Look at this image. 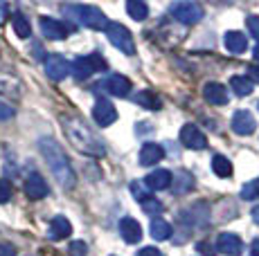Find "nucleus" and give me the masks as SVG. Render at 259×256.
I'll return each mask as SVG.
<instances>
[{
	"instance_id": "nucleus-1",
	"label": "nucleus",
	"mask_w": 259,
	"mask_h": 256,
	"mask_svg": "<svg viewBox=\"0 0 259 256\" xmlns=\"http://www.w3.org/2000/svg\"><path fill=\"white\" fill-rule=\"evenodd\" d=\"M38 151H41L43 160L48 162L52 175L59 180V184L63 189H72L77 184V175H74V169L68 160V155L63 153V149L52 140V137H41L38 140Z\"/></svg>"
},
{
	"instance_id": "nucleus-2",
	"label": "nucleus",
	"mask_w": 259,
	"mask_h": 256,
	"mask_svg": "<svg viewBox=\"0 0 259 256\" xmlns=\"http://www.w3.org/2000/svg\"><path fill=\"white\" fill-rule=\"evenodd\" d=\"M61 124H63L66 137L70 140V144L77 151H81V153H86V155H93V157L106 155V146H104V142L99 140V137L95 135V133L83 124L79 117H61Z\"/></svg>"
},
{
	"instance_id": "nucleus-3",
	"label": "nucleus",
	"mask_w": 259,
	"mask_h": 256,
	"mask_svg": "<svg viewBox=\"0 0 259 256\" xmlns=\"http://www.w3.org/2000/svg\"><path fill=\"white\" fill-rule=\"evenodd\" d=\"M63 14L72 16L77 23L91 27V29H106L108 27V18L104 16L102 9L93 7V5H66Z\"/></svg>"
},
{
	"instance_id": "nucleus-4",
	"label": "nucleus",
	"mask_w": 259,
	"mask_h": 256,
	"mask_svg": "<svg viewBox=\"0 0 259 256\" xmlns=\"http://www.w3.org/2000/svg\"><path fill=\"white\" fill-rule=\"evenodd\" d=\"M169 14L183 25H196L203 18V7L192 0H178V3L169 5Z\"/></svg>"
},
{
	"instance_id": "nucleus-5",
	"label": "nucleus",
	"mask_w": 259,
	"mask_h": 256,
	"mask_svg": "<svg viewBox=\"0 0 259 256\" xmlns=\"http://www.w3.org/2000/svg\"><path fill=\"white\" fill-rule=\"evenodd\" d=\"M106 70V61H104L99 54H88V56H79L74 58V63L70 66V72L77 81H83V79L93 77L95 72Z\"/></svg>"
},
{
	"instance_id": "nucleus-6",
	"label": "nucleus",
	"mask_w": 259,
	"mask_h": 256,
	"mask_svg": "<svg viewBox=\"0 0 259 256\" xmlns=\"http://www.w3.org/2000/svg\"><path fill=\"white\" fill-rule=\"evenodd\" d=\"M106 36H108V41H111V45L117 47L122 54H126V56L136 54V43H133V36H131V32H128L124 25H119V23H108Z\"/></svg>"
},
{
	"instance_id": "nucleus-7",
	"label": "nucleus",
	"mask_w": 259,
	"mask_h": 256,
	"mask_svg": "<svg viewBox=\"0 0 259 256\" xmlns=\"http://www.w3.org/2000/svg\"><path fill=\"white\" fill-rule=\"evenodd\" d=\"M46 72L52 81H63V79L70 75V63L61 54H50L46 58Z\"/></svg>"
},
{
	"instance_id": "nucleus-8",
	"label": "nucleus",
	"mask_w": 259,
	"mask_h": 256,
	"mask_svg": "<svg viewBox=\"0 0 259 256\" xmlns=\"http://www.w3.org/2000/svg\"><path fill=\"white\" fill-rule=\"evenodd\" d=\"M181 142L185 149H192V151H203L207 146V137L203 135L201 131H198L194 124H187L183 126L181 131Z\"/></svg>"
},
{
	"instance_id": "nucleus-9",
	"label": "nucleus",
	"mask_w": 259,
	"mask_h": 256,
	"mask_svg": "<svg viewBox=\"0 0 259 256\" xmlns=\"http://www.w3.org/2000/svg\"><path fill=\"white\" fill-rule=\"evenodd\" d=\"M41 32L43 36L52 38V41H61L70 34V27L66 23L57 21V18H50V16H41Z\"/></svg>"
},
{
	"instance_id": "nucleus-10",
	"label": "nucleus",
	"mask_w": 259,
	"mask_h": 256,
	"mask_svg": "<svg viewBox=\"0 0 259 256\" xmlns=\"http://www.w3.org/2000/svg\"><path fill=\"white\" fill-rule=\"evenodd\" d=\"M217 249L226 256H239L243 252V243L237 234H230V231H223L217 238Z\"/></svg>"
},
{
	"instance_id": "nucleus-11",
	"label": "nucleus",
	"mask_w": 259,
	"mask_h": 256,
	"mask_svg": "<svg viewBox=\"0 0 259 256\" xmlns=\"http://www.w3.org/2000/svg\"><path fill=\"white\" fill-rule=\"evenodd\" d=\"M93 117L99 126H111L117 119V110L108 99H97V103L93 108Z\"/></svg>"
},
{
	"instance_id": "nucleus-12",
	"label": "nucleus",
	"mask_w": 259,
	"mask_h": 256,
	"mask_svg": "<svg viewBox=\"0 0 259 256\" xmlns=\"http://www.w3.org/2000/svg\"><path fill=\"white\" fill-rule=\"evenodd\" d=\"M255 128H257V121H255V117H252V112H248V110L235 112V117H232V131H235L237 135H243V137L252 135Z\"/></svg>"
},
{
	"instance_id": "nucleus-13",
	"label": "nucleus",
	"mask_w": 259,
	"mask_h": 256,
	"mask_svg": "<svg viewBox=\"0 0 259 256\" xmlns=\"http://www.w3.org/2000/svg\"><path fill=\"white\" fill-rule=\"evenodd\" d=\"M171 180H174V175L169 173L167 169H156L144 178V186H147L149 191H162V189L171 186Z\"/></svg>"
},
{
	"instance_id": "nucleus-14",
	"label": "nucleus",
	"mask_w": 259,
	"mask_h": 256,
	"mask_svg": "<svg viewBox=\"0 0 259 256\" xmlns=\"http://www.w3.org/2000/svg\"><path fill=\"white\" fill-rule=\"evenodd\" d=\"M203 97H205V101L214 103V106H226L228 99H230L228 97V88L217 81H210L203 86Z\"/></svg>"
},
{
	"instance_id": "nucleus-15",
	"label": "nucleus",
	"mask_w": 259,
	"mask_h": 256,
	"mask_svg": "<svg viewBox=\"0 0 259 256\" xmlns=\"http://www.w3.org/2000/svg\"><path fill=\"white\" fill-rule=\"evenodd\" d=\"M48 182L41 178L38 173H32V175H27V180H25V196L27 198H32V200H41V198H46L48 196Z\"/></svg>"
},
{
	"instance_id": "nucleus-16",
	"label": "nucleus",
	"mask_w": 259,
	"mask_h": 256,
	"mask_svg": "<svg viewBox=\"0 0 259 256\" xmlns=\"http://www.w3.org/2000/svg\"><path fill=\"white\" fill-rule=\"evenodd\" d=\"M72 234V225L66 216H54L50 220V227H48V238L50 240H63Z\"/></svg>"
},
{
	"instance_id": "nucleus-17",
	"label": "nucleus",
	"mask_w": 259,
	"mask_h": 256,
	"mask_svg": "<svg viewBox=\"0 0 259 256\" xmlns=\"http://www.w3.org/2000/svg\"><path fill=\"white\" fill-rule=\"evenodd\" d=\"M119 234H122V238L126 240V243H140L142 240V227L138 220L133 218H122L119 220Z\"/></svg>"
},
{
	"instance_id": "nucleus-18",
	"label": "nucleus",
	"mask_w": 259,
	"mask_h": 256,
	"mask_svg": "<svg viewBox=\"0 0 259 256\" xmlns=\"http://www.w3.org/2000/svg\"><path fill=\"white\" fill-rule=\"evenodd\" d=\"M104 88H106L111 95L115 97H128V90H131V81L122 75H111L104 81Z\"/></svg>"
},
{
	"instance_id": "nucleus-19",
	"label": "nucleus",
	"mask_w": 259,
	"mask_h": 256,
	"mask_svg": "<svg viewBox=\"0 0 259 256\" xmlns=\"http://www.w3.org/2000/svg\"><path fill=\"white\" fill-rule=\"evenodd\" d=\"M162 155H165V151H162L160 144L147 142V144L142 146V151H140V164L142 166H151V164H156V162H160Z\"/></svg>"
},
{
	"instance_id": "nucleus-20",
	"label": "nucleus",
	"mask_w": 259,
	"mask_h": 256,
	"mask_svg": "<svg viewBox=\"0 0 259 256\" xmlns=\"http://www.w3.org/2000/svg\"><path fill=\"white\" fill-rule=\"evenodd\" d=\"M223 45L228 47V52L241 54V52H246V47H248V38L243 36L241 32H226V36H223Z\"/></svg>"
},
{
	"instance_id": "nucleus-21",
	"label": "nucleus",
	"mask_w": 259,
	"mask_h": 256,
	"mask_svg": "<svg viewBox=\"0 0 259 256\" xmlns=\"http://www.w3.org/2000/svg\"><path fill=\"white\" fill-rule=\"evenodd\" d=\"M133 101L138 103L140 108H147V110H160V97L156 95L153 90H140L136 97H133Z\"/></svg>"
},
{
	"instance_id": "nucleus-22",
	"label": "nucleus",
	"mask_w": 259,
	"mask_h": 256,
	"mask_svg": "<svg viewBox=\"0 0 259 256\" xmlns=\"http://www.w3.org/2000/svg\"><path fill=\"white\" fill-rule=\"evenodd\" d=\"M212 171L219 178H230L232 175V162L226 155H214L212 157Z\"/></svg>"
},
{
	"instance_id": "nucleus-23",
	"label": "nucleus",
	"mask_w": 259,
	"mask_h": 256,
	"mask_svg": "<svg viewBox=\"0 0 259 256\" xmlns=\"http://www.w3.org/2000/svg\"><path fill=\"white\" fill-rule=\"evenodd\" d=\"M151 236H153V240H167L169 236H171V225L167 223V220H162V218H156V220H151Z\"/></svg>"
},
{
	"instance_id": "nucleus-24",
	"label": "nucleus",
	"mask_w": 259,
	"mask_h": 256,
	"mask_svg": "<svg viewBox=\"0 0 259 256\" xmlns=\"http://www.w3.org/2000/svg\"><path fill=\"white\" fill-rule=\"evenodd\" d=\"M230 88L235 90L237 97H248L252 95V81L248 77H232L230 79Z\"/></svg>"
},
{
	"instance_id": "nucleus-25",
	"label": "nucleus",
	"mask_w": 259,
	"mask_h": 256,
	"mask_svg": "<svg viewBox=\"0 0 259 256\" xmlns=\"http://www.w3.org/2000/svg\"><path fill=\"white\" fill-rule=\"evenodd\" d=\"M12 25H14V32H16L18 38H29V36H32L29 21L23 16V14H14V16H12Z\"/></svg>"
},
{
	"instance_id": "nucleus-26",
	"label": "nucleus",
	"mask_w": 259,
	"mask_h": 256,
	"mask_svg": "<svg viewBox=\"0 0 259 256\" xmlns=\"http://www.w3.org/2000/svg\"><path fill=\"white\" fill-rule=\"evenodd\" d=\"M126 12H128V16L136 18V21H144V18L149 16V7L142 3V0H128Z\"/></svg>"
},
{
	"instance_id": "nucleus-27",
	"label": "nucleus",
	"mask_w": 259,
	"mask_h": 256,
	"mask_svg": "<svg viewBox=\"0 0 259 256\" xmlns=\"http://www.w3.org/2000/svg\"><path fill=\"white\" fill-rule=\"evenodd\" d=\"M128 189H131V194H133V198L138 200V203H147L149 198H151V191L147 189V186H144V182H140V180H136V182H131V186H128Z\"/></svg>"
},
{
	"instance_id": "nucleus-28",
	"label": "nucleus",
	"mask_w": 259,
	"mask_h": 256,
	"mask_svg": "<svg viewBox=\"0 0 259 256\" xmlns=\"http://www.w3.org/2000/svg\"><path fill=\"white\" fill-rule=\"evenodd\" d=\"M241 198L243 200H257L259 198V178L246 182V184L241 186Z\"/></svg>"
},
{
	"instance_id": "nucleus-29",
	"label": "nucleus",
	"mask_w": 259,
	"mask_h": 256,
	"mask_svg": "<svg viewBox=\"0 0 259 256\" xmlns=\"http://www.w3.org/2000/svg\"><path fill=\"white\" fill-rule=\"evenodd\" d=\"M142 209L147 211V214H160L162 211V203L156 198H149L147 203H142Z\"/></svg>"
},
{
	"instance_id": "nucleus-30",
	"label": "nucleus",
	"mask_w": 259,
	"mask_h": 256,
	"mask_svg": "<svg viewBox=\"0 0 259 256\" xmlns=\"http://www.w3.org/2000/svg\"><path fill=\"white\" fill-rule=\"evenodd\" d=\"M12 200V184L7 180H0V205Z\"/></svg>"
},
{
	"instance_id": "nucleus-31",
	"label": "nucleus",
	"mask_w": 259,
	"mask_h": 256,
	"mask_svg": "<svg viewBox=\"0 0 259 256\" xmlns=\"http://www.w3.org/2000/svg\"><path fill=\"white\" fill-rule=\"evenodd\" d=\"M70 254L72 256H86L88 254V245L83 243V240H74L70 245Z\"/></svg>"
},
{
	"instance_id": "nucleus-32",
	"label": "nucleus",
	"mask_w": 259,
	"mask_h": 256,
	"mask_svg": "<svg viewBox=\"0 0 259 256\" xmlns=\"http://www.w3.org/2000/svg\"><path fill=\"white\" fill-rule=\"evenodd\" d=\"M248 29L255 38H259V16H248Z\"/></svg>"
},
{
	"instance_id": "nucleus-33",
	"label": "nucleus",
	"mask_w": 259,
	"mask_h": 256,
	"mask_svg": "<svg viewBox=\"0 0 259 256\" xmlns=\"http://www.w3.org/2000/svg\"><path fill=\"white\" fill-rule=\"evenodd\" d=\"M14 117V108L12 106H7V103H3L0 101V121H5V119H12Z\"/></svg>"
},
{
	"instance_id": "nucleus-34",
	"label": "nucleus",
	"mask_w": 259,
	"mask_h": 256,
	"mask_svg": "<svg viewBox=\"0 0 259 256\" xmlns=\"http://www.w3.org/2000/svg\"><path fill=\"white\" fill-rule=\"evenodd\" d=\"M0 256H16V247L9 243H0Z\"/></svg>"
},
{
	"instance_id": "nucleus-35",
	"label": "nucleus",
	"mask_w": 259,
	"mask_h": 256,
	"mask_svg": "<svg viewBox=\"0 0 259 256\" xmlns=\"http://www.w3.org/2000/svg\"><path fill=\"white\" fill-rule=\"evenodd\" d=\"M138 256H165V254H162L158 247H142L140 252H138Z\"/></svg>"
},
{
	"instance_id": "nucleus-36",
	"label": "nucleus",
	"mask_w": 259,
	"mask_h": 256,
	"mask_svg": "<svg viewBox=\"0 0 259 256\" xmlns=\"http://www.w3.org/2000/svg\"><path fill=\"white\" fill-rule=\"evenodd\" d=\"M248 79L259 83V66H248Z\"/></svg>"
},
{
	"instance_id": "nucleus-37",
	"label": "nucleus",
	"mask_w": 259,
	"mask_h": 256,
	"mask_svg": "<svg viewBox=\"0 0 259 256\" xmlns=\"http://www.w3.org/2000/svg\"><path fill=\"white\" fill-rule=\"evenodd\" d=\"M196 249H201V252L205 254V256H214L212 247H210V245H207V243H198V245H196Z\"/></svg>"
},
{
	"instance_id": "nucleus-38",
	"label": "nucleus",
	"mask_w": 259,
	"mask_h": 256,
	"mask_svg": "<svg viewBox=\"0 0 259 256\" xmlns=\"http://www.w3.org/2000/svg\"><path fill=\"white\" fill-rule=\"evenodd\" d=\"M7 14H9V7H7V3H0V23L7 18Z\"/></svg>"
},
{
	"instance_id": "nucleus-39",
	"label": "nucleus",
	"mask_w": 259,
	"mask_h": 256,
	"mask_svg": "<svg viewBox=\"0 0 259 256\" xmlns=\"http://www.w3.org/2000/svg\"><path fill=\"white\" fill-rule=\"evenodd\" d=\"M250 256H259V238H255L250 243Z\"/></svg>"
},
{
	"instance_id": "nucleus-40",
	"label": "nucleus",
	"mask_w": 259,
	"mask_h": 256,
	"mask_svg": "<svg viewBox=\"0 0 259 256\" xmlns=\"http://www.w3.org/2000/svg\"><path fill=\"white\" fill-rule=\"evenodd\" d=\"M252 220H255V223L259 225V207H255V209H252Z\"/></svg>"
},
{
	"instance_id": "nucleus-41",
	"label": "nucleus",
	"mask_w": 259,
	"mask_h": 256,
	"mask_svg": "<svg viewBox=\"0 0 259 256\" xmlns=\"http://www.w3.org/2000/svg\"><path fill=\"white\" fill-rule=\"evenodd\" d=\"M255 58H257V61H259V45L255 47Z\"/></svg>"
}]
</instances>
